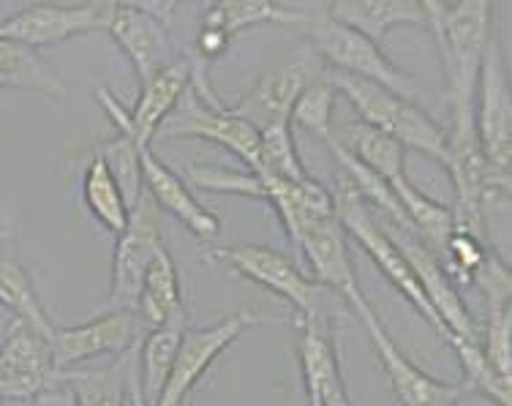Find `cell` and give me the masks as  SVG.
<instances>
[{
	"label": "cell",
	"instance_id": "1",
	"mask_svg": "<svg viewBox=\"0 0 512 406\" xmlns=\"http://www.w3.org/2000/svg\"><path fill=\"white\" fill-rule=\"evenodd\" d=\"M210 262H224L237 276L254 281L259 287L270 289L273 295L286 300L295 311L297 325L319 322V319H335L333 300H341L314 278L300 270L295 259L281 251L259 246V243H235V246H218L207 251Z\"/></svg>",
	"mask_w": 512,
	"mask_h": 406
},
{
	"label": "cell",
	"instance_id": "2",
	"mask_svg": "<svg viewBox=\"0 0 512 406\" xmlns=\"http://www.w3.org/2000/svg\"><path fill=\"white\" fill-rule=\"evenodd\" d=\"M327 82L333 85L335 93H341L352 104V109L360 115V123L393 137L404 150H417L444 167L447 161L444 129L420 104L341 71H330Z\"/></svg>",
	"mask_w": 512,
	"mask_h": 406
},
{
	"label": "cell",
	"instance_id": "3",
	"mask_svg": "<svg viewBox=\"0 0 512 406\" xmlns=\"http://www.w3.org/2000/svg\"><path fill=\"white\" fill-rule=\"evenodd\" d=\"M333 199L335 218H338V224H341V229L346 232V238L355 240L357 246L363 248L376 268L382 270V276L387 278L409 303H412L414 311H417L428 325L434 327L439 336H444L442 322L436 319L434 308L428 306L423 289L417 284V278H414L412 268H409V262H406L404 254H401V248L395 246V240L387 235V229L374 218V210L368 208L363 199L357 197V191L352 189V183H349L344 175L338 178V189H335Z\"/></svg>",
	"mask_w": 512,
	"mask_h": 406
},
{
	"label": "cell",
	"instance_id": "4",
	"mask_svg": "<svg viewBox=\"0 0 512 406\" xmlns=\"http://www.w3.org/2000/svg\"><path fill=\"white\" fill-rule=\"evenodd\" d=\"M428 28L434 30L439 58H442L444 80L477 85L480 63H483L488 28H491V3L466 0V3H434L425 0Z\"/></svg>",
	"mask_w": 512,
	"mask_h": 406
},
{
	"label": "cell",
	"instance_id": "5",
	"mask_svg": "<svg viewBox=\"0 0 512 406\" xmlns=\"http://www.w3.org/2000/svg\"><path fill=\"white\" fill-rule=\"evenodd\" d=\"M474 126L480 137L485 164L496 178L510 180L512 169V90L510 69L502 44L496 36L488 39L474 93Z\"/></svg>",
	"mask_w": 512,
	"mask_h": 406
},
{
	"label": "cell",
	"instance_id": "6",
	"mask_svg": "<svg viewBox=\"0 0 512 406\" xmlns=\"http://www.w3.org/2000/svg\"><path fill=\"white\" fill-rule=\"evenodd\" d=\"M344 306L355 311V317L360 319V325L365 327V333L371 338L379 363H382L384 374L390 379V385L395 390V398L401 406H458L461 398L466 396V387L461 382H442V379L425 374L423 368H417L409 357L395 347V341L390 333L384 330L382 319L376 317V311L371 308L368 298L363 295V289H357L352 295H346Z\"/></svg>",
	"mask_w": 512,
	"mask_h": 406
},
{
	"label": "cell",
	"instance_id": "7",
	"mask_svg": "<svg viewBox=\"0 0 512 406\" xmlns=\"http://www.w3.org/2000/svg\"><path fill=\"white\" fill-rule=\"evenodd\" d=\"M311 41H314L316 52L327 60L330 71H341L357 80L374 82L379 88L390 90L395 96L414 101V104L420 99V85L404 69H398L393 60L384 55L379 44L365 39L363 33L327 17V20L311 25Z\"/></svg>",
	"mask_w": 512,
	"mask_h": 406
},
{
	"label": "cell",
	"instance_id": "8",
	"mask_svg": "<svg viewBox=\"0 0 512 406\" xmlns=\"http://www.w3.org/2000/svg\"><path fill=\"white\" fill-rule=\"evenodd\" d=\"M191 74H194V60H172L153 80L142 85L137 104L131 109L123 107L107 88L96 90V101L107 112V118L112 120L120 137H128L139 150H145L150 148V142L156 139L158 129L167 123L169 115L175 112L180 99L186 96Z\"/></svg>",
	"mask_w": 512,
	"mask_h": 406
},
{
	"label": "cell",
	"instance_id": "9",
	"mask_svg": "<svg viewBox=\"0 0 512 406\" xmlns=\"http://www.w3.org/2000/svg\"><path fill=\"white\" fill-rule=\"evenodd\" d=\"M164 246L161 229L156 224V208L150 197L142 191L137 205L131 208L128 227L118 235L115 254H112V281H109V308L128 311L137 317L139 292L142 281L148 273L150 262L158 254V248Z\"/></svg>",
	"mask_w": 512,
	"mask_h": 406
},
{
	"label": "cell",
	"instance_id": "10",
	"mask_svg": "<svg viewBox=\"0 0 512 406\" xmlns=\"http://www.w3.org/2000/svg\"><path fill=\"white\" fill-rule=\"evenodd\" d=\"M156 139H210L232 156L246 164V169L259 167V131L246 120L232 115L221 101L207 104L188 85L186 96L180 99L167 123L158 129Z\"/></svg>",
	"mask_w": 512,
	"mask_h": 406
},
{
	"label": "cell",
	"instance_id": "11",
	"mask_svg": "<svg viewBox=\"0 0 512 406\" xmlns=\"http://www.w3.org/2000/svg\"><path fill=\"white\" fill-rule=\"evenodd\" d=\"M115 3H30L0 22V41H17L30 50L52 47L93 30H107Z\"/></svg>",
	"mask_w": 512,
	"mask_h": 406
},
{
	"label": "cell",
	"instance_id": "12",
	"mask_svg": "<svg viewBox=\"0 0 512 406\" xmlns=\"http://www.w3.org/2000/svg\"><path fill=\"white\" fill-rule=\"evenodd\" d=\"M387 235L395 240V246L401 248V254L409 262L417 284L423 289L428 306L434 308L436 319L442 322L444 338H469V341H480V325L474 322L472 311L463 303L461 292L453 284V278L447 276L442 259L436 257L431 248L425 246L423 240L414 235L412 229L395 227L390 224Z\"/></svg>",
	"mask_w": 512,
	"mask_h": 406
},
{
	"label": "cell",
	"instance_id": "13",
	"mask_svg": "<svg viewBox=\"0 0 512 406\" xmlns=\"http://www.w3.org/2000/svg\"><path fill=\"white\" fill-rule=\"evenodd\" d=\"M259 319L254 314H232V317L221 319L210 327H186L180 336L178 357L175 366L167 379V387L158 398L156 406H183L186 404L188 393L202 382L210 366L216 363L218 357L224 355L237 338L243 336V330L248 325H256Z\"/></svg>",
	"mask_w": 512,
	"mask_h": 406
},
{
	"label": "cell",
	"instance_id": "14",
	"mask_svg": "<svg viewBox=\"0 0 512 406\" xmlns=\"http://www.w3.org/2000/svg\"><path fill=\"white\" fill-rule=\"evenodd\" d=\"M142 330L145 327L134 314L118 308H107L104 314L79 325L55 327L50 341L52 366L58 374H66L96 357L126 355L128 349H134Z\"/></svg>",
	"mask_w": 512,
	"mask_h": 406
},
{
	"label": "cell",
	"instance_id": "15",
	"mask_svg": "<svg viewBox=\"0 0 512 406\" xmlns=\"http://www.w3.org/2000/svg\"><path fill=\"white\" fill-rule=\"evenodd\" d=\"M60 382L50 341L20 319H11L0 344V398H33Z\"/></svg>",
	"mask_w": 512,
	"mask_h": 406
},
{
	"label": "cell",
	"instance_id": "16",
	"mask_svg": "<svg viewBox=\"0 0 512 406\" xmlns=\"http://www.w3.org/2000/svg\"><path fill=\"white\" fill-rule=\"evenodd\" d=\"M107 33L134 66L137 80L145 85L158 71L172 63V36L167 22L150 11V6L137 3H115L109 17Z\"/></svg>",
	"mask_w": 512,
	"mask_h": 406
},
{
	"label": "cell",
	"instance_id": "17",
	"mask_svg": "<svg viewBox=\"0 0 512 406\" xmlns=\"http://www.w3.org/2000/svg\"><path fill=\"white\" fill-rule=\"evenodd\" d=\"M139 172H142V191L148 194L153 208H161L167 216L180 221L194 238L216 243L221 238V218L199 202L175 169L153 156V150H139Z\"/></svg>",
	"mask_w": 512,
	"mask_h": 406
},
{
	"label": "cell",
	"instance_id": "18",
	"mask_svg": "<svg viewBox=\"0 0 512 406\" xmlns=\"http://www.w3.org/2000/svg\"><path fill=\"white\" fill-rule=\"evenodd\" d=\"M300 327L297 360L306 382L308 406H352L346 390L341 360L335 349V327L330 319L308 322Z\"/></svg>",
	"mask_w": 512,
	"mask_h": 406
},
{
	"label": "cell",
	"instance_id": "19",
	"mask_svg": "<svg viewBox=\"0 0 512 406\" xmlns=\"http://www.w3.org/2000/svg\"><path fill=\"white\" fill-rule=\"evenodd\" d=\"M295 254L306 259L308 276L314 278L316 284L335 292L341 300L360 289L352 254H349V238L335 216L300 229Z\"/></svg>",
	"mask_w": 512,
	"mask_h": 406
},
{
	"label": "cell",
	"instance_id": "20",
	"mask_svg": "<svg viewBox=\"0 0 512 406\" xmlns=\"http://www.w3.org/2000/svg\"><path fill=\"white\" fill-rule=\"evenodd\" d=\"M306 85V66H300V63L267 71L265 77L254 82V88L248 90L243 99L227 109L240 120H246L248 126H254L256 131H265L278 123H289L292 107Z\"/></svg>",
	"mask_w": 512,
	"mask_h": 406
},
{
	"label": "cell",
	"instance_id": "21",
	"mask_svg": "<svg viewBox=\"0 0 512 406\" xmlns=\"http://www.w3.org/2000/svg\"><path fill=\"white\" fill-rule=\"evenodd\" d=\"M330 20L363 33L365 39L382 47L384 36L393 28L423 25L428 28L425 6L420 0H338L327 6Z\"/></svg>",
	"mask_w": 512,
	"mask_h": 406
},
{
	"label": "cell",
	"instance_id": "22",
	"mask_svg": "<svg viewBox=\"0 0 512 406\" xmlns=\"http://www.w3.org/2000/svg\"><path fill=\"white\" fill-rule=\"evenodd\" d=\"M137 319L139 325L145 327V333L164 325H186L180 273L167 246L158 248V254L145 273L137 303Z\"/></svg>",
	"mask_w": 512,
	"mask_h": 406
},
{
	"label": "cell",
	"instance_id": "23",
	"mask_svg": "<svg viewBox=\"0 0 512 406\" xmlns=\"http://www.w3.org/2000/svg\"><path fill=\"white\" fill-rule=\"evenodd\" d=\"M390 189H393L398 205L404 210L409 229L434 251L436 257H442L447 240L455 232L453 208H447L442 202L428 197L425 191L417 189L412 180L406 178V172L390 180Z\"/></svg>",
	"mask_w": 512,
	"mask_h": 406
},
{
	"label": "cell",
	"instance_id": "24",
	"mask_svg": "<svg viewBox=\"0 0 512 406\" xmlns=\"http://www.w3.org/2000/svg\"><path fill=\"white\" fill-rule=\"evenodd\" d=\"M137 366V352L128 349L112 366L93 368V371H66L60 382L69 387L74 406H126L131 374Z\"/></svg>",
	"mask_w": 512,
	"mask_h": 406
},
{
	"label": "cell",
	"instance_id": "25",
	"mask_svg": "<svg viewBox=\"0 0 512 406\" xmlns=\"http://www.w3.org/2000/svg\"><path fill=\"white\" fill-rule=\"evenodd\" d=\"M0 306L9 311L11 319H20L39 336L52 341V333L58 325L47 314L25 265L3 248H0Z\"/></svg>",
	"mask_w": 512,
	"mask_h": 406
},
{
	"label": "cell",
	"instance_id": "26",
	"mask_svg": "<svg viewBox=\"0 0 512 406\" xmlns=\"http://www.w3.org/2000/svg\"><path fill=\"white\" fill-rule=\"evenodd\" d=\"M0 88L30 90L47 99H63L69 93L66 82L41 58L39 50L17 41H0Z\"/></svg>",
	"mask_w": 512,
	"mask_h": 406
},
{
	"label": "cell",
	"instance_id": "27",
	"mask_svg": "<svg viewBox=\"0 0 512 406\" xmlns=\"http://www.w3.org/2000/svg\"><path fill=\"white\" fill-rule=\"evenodd\" d=\"M186 325H164L142 336L137 352V387L148 406H156L178 357L180 336Z\"/></svg>",
	"mask_w": 512,
	"mask_h": 406
},
{
	"label": "cell",
	"instance_id": "28",
	"mask_svg": "<svg viewBox=\"0 0 512 406\" xmlns=\"http://www.w3.org/2000/svg\"><path fill=\"white\" fill-rule=\"evenodd\" d=\"M82 199L85 208L101 227L112 232L118 238L120 232L128 227V216H131V205H128L126 194L118 186L115 175L109 172L107 161L101 159L99 153H90L88 164L82 169Z\"/></svg>",
	"mask_w": 512,
	"mask_h": 406
},
{
	"label": "cell",
	"instance_id": "29",
	"mask_svg": "<svg viewBox=\"0 0 512 406\" xmlns=\"http://www.w3.org/2000/svg\"><path fill=\"white\" fill-rule=\"evenodd\" d=\"M306 22L300 11L273 0H221V3H210L202 17V25L218 28L229 39L256 25H306Z\"/></svg>",
	"mask_w": 512,
	"mask_h": 406
},
{
	"label": "cell",
	"instance_id": "30",
	"mask_svg": "<svg viewBox=\"0 0 512 406\" xmlns=\"http://www.w3.org/2000/svg\"><path fill=\"white\" fill-rule=\"evenodd\" d=\"M360 164L368 169H374L379 178L387 183L398 175H404L406 169V150L395 142L393 137H387L382 131L371 129L365 123H352L346 126V139H338Z\"/></svg>",
	"mask_w": 512,
	"mask_h": 406
},
{
	"label": "cell",
	"instance_id": "31",
	"mask_svg": "<svg viewBox=\"0 0 512 406\" xmlns=\"http://www.w3.org/2000/svg\"><path fill=\"white\" fill-rule=\"evenodd\" d=\"M450 344L461 363V385L466 387V393H477L496 406H512V379L502 377L491 366V360L483 352V344L469 341V338H450Z\"/></svg>",
	"mask_w": 512,
	"mask_h": 406
},
{
	"label": "cell",
	"instance_id": "32",
	"mask_svg": "<svg viewBox=\"0 0 512 406\" xmlns=\"http://www.w3.org/2000/svg\"><path fill=\"white\" fill-rule=\"evenodd\" d=\"M256 172L292 180V183L311 178V172L297 153L292 123H278V126L259 131V167H256Z\"/></svg>",
	"mask_w": 512,
	"mask_h": 406
},
{
	"label": "cell",
	"instance_id": "33",
	"mask_svg": "<svg viewBox=\"0 0 512 406\" xmlns=\"http://www.w3.org/2000/svg\"><path fill=\"white\" fill-rule=\"evenodd\" d=\"M188 180L202 191L213 194H232V197L262 199L267 202L265 180L254 169H227V167H205V164H191L186 169Z\"/></svg>",
	"mask_w": 512,
	"mask_h": 406
},
{
	"label": "cell",
	"instance_id": "34",
	"mask_svg": "<svg viewBox=\"0 0 512 406\" xmlns=\"http://www.w3.org/2000/svg\"><path fill=\"white\" fill-rule=\"evenodd\" d=\"M333 107H335V90L327 80L308 82L303 93L297 96L295 107H292V118L289 123H297L300 129L314 131L316 137H333Z\"/></svg>",
	"mask_w": 512,
	"mask_h": 406
},
{
	"label": "cell",
	"instance_id": "35",
	"mask_svg": "<svg viewBox=\"0 0 512 406\" xmlns=\"http://www.w3.org/2000/svg\"><path fill=\"white\" fill-rule=\"evenodd\" d=\"M101 159L107 161L109 172L115 175L118 186L126 194L128 205L134 208L142 197V172H139V148L128 137H115L96 148Z\"/></svg>",
	"mask_w": 512,
	"mask_h": 406
},
{
	"label": "cell",
	"instance_id": "36",
	"mask_svg": "<svg viewBox=\"0 0 512 406\" xmlns=\"http://www.w3.org/2000/svg\"><path fill=\"white\" fill-rule=\"evenodd\" d=\"M480 344L491 366L512 379V306L488 308L485 327H480Z\"/></svg>",
	"mask_w": 512,
	"mask_h": 406
},
{
	"label": "cell",
	"instance_id": "37",
	"mask_svg": "<svg viewBox=\"0 0 512 406\" xmlns=\"http://www.w3.org/2000/svg\"><path fill=\"white\" fill-rule=\"evenodd\" d=\"M472 284L483 292L488 308L510 306V300H512L510 265H507V262L493 251V248L485 254L483 265L474 270Z\"/></svg>",
	"mask_w": 512,
	"mask_h": 406
},
{
	"label": "cell",
	"instance_id": "38",
	"mask_svg": "<svg viewBox=\"0 0 512 406\" xmlns=\"http://www.w3.org/2000/svg\"><path fill=\"white\" fill-rule=\"evenodd\" d=\"M232 39L224 36L218 28H210V25H202L197 33V52L199 63H210V60H218L224 52L229 50Z\"/></svg>",
	"mask_w": 512,
	"mask_h": 406
},
{
	"label": "cell",
	"instance_id": "39",
	"mask_svg": "<svg viewBox=\"0 0 512 406\" xmlns=\"http://www.w3.org/2000/svg\"><path fill=\"white\" fill-rule=\"evenodd\" d=\"M30 406H74V396L63 382H55V385L30 398Z\"/></svg>",
	"mask_w": 512,
	"mask_h": 406
},
{
	"label": "cell",
	"instance_id": "40",
	"mask_svg": "<svg viewBox=\"0 0 512 406\" xmlns=\"http://www.w3.org/2000/svg\"><path fill=\"white\" fill-rule=\"evenodd\" d=\"M128 398H131V406H148L139 396V387H137V366H134V374H131V385H128Z\"/></svg>",
	"mask_w": 512,
	"mask_h": 406
},
{
	"label": "cell",
	"instance_id": "41",
	"mask_svg": "<svg viewBox=\"0 0 512 406\" xmlns=\"http://www.w3.org/2000/svg\"><path fill=\"white\" fill-rule=\"evenodd\" d=\"M0 406H3V398H0Z\"/></svg>",
	"mask_w": 512,
	"mask_h": 406
}]
</instances>
